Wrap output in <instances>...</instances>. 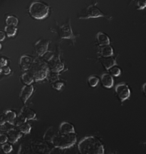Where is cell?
I'll list each match as a JSON object with an SVG mask.
<instances>
[{"instance_id": "cell-40", "label": "cell", "mask_w": 146, "mask_h": 154, "mask_svg": "<svg viewBox=\"0 0 146 154\" xmlns=\"http://www.w3.org/2000/svg\"><path fill=\"white\" fill-rule=\"evenodd\" d=\"M2 49V44H0V49Z\"/></svg>"}, {"instance_id": "cell-32", "label": "cell", "mask_w": 146, "mask_h": 154, "mask_svg": "<svg viewBox=\"0 0 146 154\" xmlns=\"http://www.w3.org/2000/svg\"><path fill=\"white\" fill-rule=\"evenodd\" d=\"M48 76H49L50 81H51V83L55 82V81L59 80V73H55V72H51L49 73V75Z\"/></svg>"}, {"instance_id": "cell-36", "label": "cell", "mask_w": 146, "mask_h": 154, "mask_svg": "<svg viewBox=\"0 0 146 154\" xmlns=\"http://www.w3.org/2000/svg\"><path fill=\"white\" fill-rule=\"evenodd\" d=\"M7 60L5 58H0V67L7 66Z\"/></svg>"}, {"instance_id": "cell-35", "label": "cell", "mask_w": 146, "mask_h": 154, "mask_svg": "<svg viewBox=\"0 0 146 154\" xmlns=\"http://www.w3.org/2000/svg\"><path fill=\"white\" fill-rule=\"evenodd\" d=\"M1 70H2V72L3 74L5 75H8L10 74V72H11V69L7 66L1 67Z\"/></svg>"}, {"instance_id": "cell-25", "label": "cell", "mask_w": 146, "mask_h": 154, "mask_svg": "<svg viewBox=\"0 0 146 154\" xmlns=\"http://www.w3.org/2000/svg\"><path fill=\"white\" fill-rule=\"evenodd\" d=\"M6 24L8 26H17L19 23V19H17V17L14 16V15H9L7 17L5 20Z\"/></svg>"}, {"instance_id": "cell-12", "label": "cell", "mask_w": 146, "mask_h": 154, "mask_svg": "<svg viewBox=\"0 0 146 154\" xmlns=\"http://www.w3.org/2000/svg\"><path fill=\"white\" fill-rule=\"evenodd\" d=\"M33 58L29 55H23L21 57L20 60V68L23 71L27 72L32 66V63H33Z\"/></svg>"}, {"instance_id": "cell-26", "label": "cell", "mask_w": 146, "mask_h": 154, "mask_svg": "<svg viewBox=\"0 0 146 154\" xmlns=\"http://www.w3.org/2000/svg\"><path fill=\"white\" fill-rule=\"evenodd\" d=\"M5 34H7L9 37H12V36H14L16 35L17 32V26H5Z\"/></svg>"}, {"instance_id": "cell-14", "label": "cell", "mask_w": 146, "mask_h": 154, "mask_svg": "<svg viewBox=\"0 0 146 154\" xmlns=\"http://www.w3.org/2000/svg\"><path fill=\"white\" fill-rule=\"evenodd\" d=\"M50 61L51 62V69H50L51 72L55 73H60L64 69V64L61 61V59H59V57H53V59Z\"/></svg>"}, {"instance_id": "cell-22", "label": "cell", "mask_w": 146, "mask_h": 154, "mask_svg": "<svg viewBox=\"0 0 146 154\" xmlns=\"http://www.w3.org/2000/svg\"><path fill=\"white\" fill-rule=\"evenodd\" d=\"M5 115L6 117V120H7V123H8L10 125L12 126L13 122H14V119L17 117V113L12 110H7L5 112Z\"/></svg>"}, {"instance_id": "cell-7", "label": "cell", "mask_w": 146, "mask_h": 154, "mask_svg": "<svg viewBox=\"0 0 146 154\" xmlns=\"http://www.w3.org/2000/svg\"><path fill=\"white\" fill-rule=\"evenodd\" d=\"M115 93L117 98L121 102H124L130 96V89L129 86L124 82L117 84L115 87Z\"/></svg>"}, {"instance_id": "cell-9", "label": "cell", "mask_w": 146, "mask_h": 154, "mask_svg": "<svg viewBox=\"0 0 146 154\" xmlns=\"http://www.w3.org/2000/svg\"><path fill=\"white\" fill-rule=\"evenodd\" d=\"M50 42L47 39H39L34 44V51L39 57H42L48 51Z\"/></svg>"}, {"instance_id": "cell-27", "label": "cell", "mask_w": 146, "mask_h": 154, "mask_svg": "<svg viewBox=\"0 0 146 154\" xmlns=\"http://www.w3.org/2000/svg\"><path fill=\"white\" fill-rule=\"evenodd\" d=\"M26 121H26V119L24 118V116H23L22 113H20V114L17 116L16 119H14V122H13L12 126L14 127H19L21 124H24V123L26 122Z\"/></svg>"}, {"instance_id": "cell-16", "label": "cell", "mask_w": 146, "mask_h": 154, "mask_svg": "<svg viewBox=\"0 0 146 154\" xmlns=\"http://www.w3.org/2000/svg\"><path fill=\"white\" fill-rule=\"evenodd\" d=\"M20 113L24 116L26 121L37 120V119H36V113L34 112L33 109L26 106H24L22 108Z\"/></svg>"}, {"instance_id": "cell-2", "label": "cell", "mask_w": 146, "mask_h": 154, "mask_svg": "<svg viewBox=\"0 0 146 154\" xmlns=\"http://www.w3.org/2000/svg\"><path fill=\"white\" fill-rule=\"evenodd\" d=\"M77 142V136L76 133L61 134L58 132L51 143L54 148L59 149H68L74 146Z\"/></svg>"}, {"instance_id": "cell-15", "label": "cell", "mask_w": 146, "mask_h": 154, "mask_svg": "<svg viewBox=\"0 0 146 154\" xmlns=\"http://www.w3.org/2000/svg\"><path fill=\"white\" fill-rule=\"evenodd\" d=\"M101 82L103 87L105 88H111L114 84L113 77L109 73H104L101 76Z\"/></svg>"}, {"instance_id": "cell-17", "label": "cell", "mask_w": 146, "mask_h": 154, "mask_svg": "<svg viewBox=\"0 0 146 154\" xmlns=\"http://www.w3.org/2000/svg\"><path fill=\"white\" fill-rule=\"evenodd\" d=\"M59 132L61 134H70V133H76L75 127L71 123L64 121L59 125Z\"/></svg>"}, {"instance_id": "cell-18", "label": "cell", "mask_w": 146, "mask_h": 154, "mask_svg": "<svg viewBox=\"0 0 146 154\" xmlns=\"http://www.w3.org/2000/svg\"><path fill=\"white\" fill-rule=\"evenodd\" d=\"M96 41L97 43L100 47L105 45H109L111 44L110 38L106 34L103 33V32H98L96 34Z\"/></svg>"}, {"instance_id": "cell-42", "label": "cell", "mask_w": 146, "mask_h": 154, "mask_svg": "<svg viewBox=\"0 0 146 154\" xmlns=\"http://www.w3.org/2000/svg\"><path fill=\"white\" fill-rule=\"evenodd\" d=\"M143 144H146V141H145V142H143Z\"/></svg>"}, {"instance_id": "cell-28", "label": "cell", "mask_w": 146, "mask_h": 154, "mask_svg": "<svg viewBox=\"0 0 146 154\" xmlns=\"http://www.w3.org/2000/svg\"><path fill=\"white\" fill-rule=\"evenodd\" d=\"M108 72L112 76H115V77H118L121 74V70L119 68L118 66H117V65H115L108 69Z\"/></svg>"}, {"instance_id": "cell-4", "label": "cell", "mask_w": 146, "mask_h": 154, "mask_svg": "<svg viewBox=\"0 0 146 154\" xmlns=\"http://www.w3.org/2000/svg\"><path fill=\"white\" fill-rule=\"evenodd\" d=\"M18 154H51V151L44 142L31 141L26 145H21Z\"/></svg>"}, {"instance_id": "cell-3", "label": "cell", "mask_w": 146, "mask_h": 154, "mask_svg": "<svg viewBox=\"0 0 146 154\" xmlns=\"http://www.w3.org/2000/svg\"><path fill=\"white\" fill-rule=\"evenodd\" d=\"M29 70L36 82H41L47 79L50 72L47 63L39 59H34Z\"/></svg>"}, {"instance_id": "cell-5", "label": "cell", "mask_w": 146, "mask_h": 154, "mask_svg": "<svg viewBox=\"0 0 146 154\" xmlns=\"http://www.w3.org/2000/svg\"><path fill=\"white\" fill-rule=\"evenodd\" d=\"M29 13L34 19L41 20L47 18L49 14V7L41 1H34L31 4Z\"/></svg>"}, {"instance_id": "cell-11", "label": "cell", "mask_w": 146, "mask_h": 154, "mask_svg": "<svg viewBox=\"0 0 146 154\" xmlns=\"http://www.w3.org/2000/svg\"><path fill=\"white\" fill-rule=\"evenodd\" d=\"M7 135L8 137V141L11 144L16 143L22 137V133L18 128H10L7 130Z\"/></svg>"}, {"instance_id": "cell-38", "label": "cell", "mask_w": 146, "mask_h": 154, "mask_svg": "<svg viewBox=\"0 0 146 154\" xmlns=\"http://www.w3.org/2000/svg\"><path fill=\"white\" fill-rule=\"evenodd\" d=\"M142 91H143L144 95L146 96V82L144 83L142 86Z\"/></svg>"}, {"instance_id": "cell-20", "label": "cell", "mask_w": 146, "mask_h": 154, "mask_svg": "<svg viewBox=\"0 0 146 154\" xmlns=\"http://www.w3.org/2000/svg\"><path fill=\"white\" fill-rule=\"evenodd\" d=\"M99 54L101 57H112L114 54L113 47L109 44V45L102 46L100 48Z\"/></svg>"}, {"instance_id": "cell-23", "label": "cell", "mask_w": 146, "mask_h": 154, "mask_svg": "<svg viewBox=\"0 0 146 154\" xmlns=\"http://www.w3.org/2000/svg\"><path fill=\"white\" fill-rule=\"evenodd\" d=\"M18 129L20 131L22 134H29L31 133V131H32V126H31L30 124L27 123V121L24 122V124H21L20 126L17 127Z\"/></svg>"}, {"instance_id": "cell-24", "label": "cell", "mask_w": 146, "mask_h": 154, "mask_svg": "<svg viewBox=\"0 0 146 154\" xmlns=\"http://www.w3.org/2000/svg\"><path fill=\"white\" fill-rule=\"evenodd\" d=\"M100 82V79L96 76H94V75H92V76H88L87 79V83L88 85L91 88H94L96 86H98L99 83Z\"/></svg>"}, {"instance_id": "cell-21", "label": "cell", "mask_w": 146, "mask_h": 154, "mask_svg": "<svg viewBox=\"0 0 146 154\" xmlns=\"http://www.w3.org/2000/svg\"><path fill=\"white\" fill-rule=\"evenodd\" d=\"M22 82L24 83L25 85H30L32 84V83L34 82V79L33 75L30 72H26L21 76Z\"/></svg>"}, {"instance_id": "cell-8", "label": "cell", "mask_w": 146, "mask_h": 154, "mask_svg": "<svg viewBox=\"0 0 146 154\" xmlns=\"http://www.w3.org/2000/svg\"><path fill=\"white\" fill-rule=\"evenodd\" d=\"M59 36L62 39H71L72 41L75 42L76 36L73 32L70 19H68V22L59 27Z\"/></svg>"}, {"instance_id": "cell-13", "label": "cell", "mask_w": 146, "mask_h": 154, "mask_svg": "<svg viewBox=\"0 0 146 154\" xmlns=\"http://www.w3.org/2000/svg\"><path fill=\"white\" fill-rule=\"evenodd\" d=\"M99 61L106 70H108L112 66L117 65L116 59L113 57V56L112 57H100Z\"/></svg>"}, {"instance_id": "cell-10", "label": "cell", "mask_w": 146, "mask_h": 154, "mask_svg": "<svg viewBox=\"0 0 146 154\" xmlns=\"http://www.w3.org/2000/svg\"><path fill=\"white\" fill-rule=\"evenodd\" d=\"M34 92V86L32 84L30 85H24L21 89L20 94V99L21 101L22 102L23 104L27 102V101L29 99V98L32 96V94Z\"/></svg>"}, {"instance_id": "cell-34", "label": "cell", "mask_w": 146, "mask_h": 154, "mask_svg": "<svg viewBox=\"0 0 146 154\" xmlns=\"http://www.w3.org/2000/svg\"><path fill=\"white\" fill-rule=\"evenodd\" d=\"M6 124H7V120H6L5 113L0 112V126H3Z\"/></svg>"}, {"instance_id": "cell-19", "label": "cell", "mask_w": 146, "mask_h": 154, "mask_svg": "<svg viewBox=\"0 0 146 154\" xmlns=\"http://www.w3.org/2000/svg\"><path fill=\"white\" fill-rule=\"evenodd\" d=\"M59 131L55 130L53 127H50L46 131L45 134L44 135V139L45 141L48 142V143H51V140L54 138V136L58 134Z\"/></svg>"}, {"instance_id": "cell-1", "label": "cell", "mask_w": 146, "mask_h": 154, "mask_svg": "<svg viewBox=\"0 0 146 154\" xmlns=\"http://www.w3.org/2000/svg\"><path fill=\"white\" fill-rule=\"evenodd\" d=\"M80 154H104L105 149L102 142L93 136H86L78 143Z\"/></svg>"}, {"instance_id": "cell-31", "label": "cell", "mask_w": 146, "mask_h": 154, "mask_svg": "<svg viewBox=\"0 0 146 154\" xmlns=\"http://www.w3.org/2000/svg\"><path fill=\"white\" fill-rule=\"evenodd\" d=\"M135 6L138 10H143L146 8V0H136Z\"/></svg>"}, {"instance_id": "cell-39", "label": "cell", "mask_w": 146, "mask_h": 154, "mask_svg": "<svg viewBox=\"0 0 146 154\" xmlns=\"http://www.w3.org/2000/svg\"><path fill=\"white\" fill-rule=\"evenodd\" d=\"M104 154H115L114 153H111V152H110V153H104Z\"/></svg>"}, {"instance_id": "cell-29", "label": "cell", "mask_w": 146, "mask_h": 154, "mask_svg": "<svg viewBox=\"0 0 146 154\" xmlns=\"http://www.w3.org/2000/svg\"><path fill=\"white\" fill-rule=\"evenodd\" d=\"M2 150L5 154H9L12 152L13 151V146L11 145V143H5L4 144H2Z\"/></svg>"}, {"instance_id": "cell-41", "label": "cell", "mask_w": 146, "mask_h": 154, "mask_svg": "<svg viewBox=\"0 0 146 154\" xmlns=\"http://www.w3.org/2000/svg\"><path fill=\"white\" fill-rule=\"evenodd\" d=\"M2 73V70H1V67H0V74Z\"/></svg>"}, {"instance_id": "cell-33", "label": "cell", "mask_w": 146, "mask_h": 154, "mask_svg": "<svg viewBox=\"0 0 146 154\" xmlns=\"http://www.w3.org/2000/svg\"><path fill=\"white\" fill-rule=\"evenodd\" d=\"M8 142V137L5 134H0V144H4Z\"/></svg>"}, {"instance_id": "cell-6", "label": "cell", "mask_w": 146, "mask_h": 154, "mask_svg": "<svg viewBox=\"0 0 146 154\" xmlns=\"http://www.w3.org/2000/svg\"><path fill=\"white\" fill-rule=\"evenodd\" d=\"M99 17H104L105 19H109V20L112 19L111 16L103 13L96 4H93V5L88 6L84 10L82 11L80 13L78 18L85 19L90 18H99Z\"/></svg>"}, {"instance_id": "cell-37", "label": "cell", "mask_w": 146, "mask_h": 154, "mask_svg": "<svg viewBox=\"0 0 146 154\" xmlns=\"http://www.w3.org/2000/svg\"><path fill=\"white\" fill-rule=\"evenodd\" d=\"M5 33L3 32V31H0V42H2L5 39L6 35Z\"/></svg>"}, {"instance_id": "cell-30", "label": "cell", "mask_w": 146, "mask_h": 154, "mask_svg": "<svg viewBox=\"0 0 146 154\" xmlns=\"http://www.w3.org/2000/svg\"><path fill=\"white\" fill-rule=\"evenodd\" d=\"M51 86H52L53 89L57 90V91H60V90L62 89L63 86H64V83L60 80H57L51 83Z\"/></svg>"}]
</instances>
